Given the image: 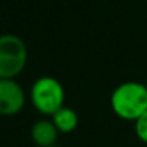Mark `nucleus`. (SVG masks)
<instances>
[{"label": "nucleus", "instance_id": "nucleus-9", "mask_svg": "<svg viewBox=\"0 0 147 147\" xmlns=\"http://www.w3.org/2000/svg\"><path fill=\"white\" fill-rule=\"evenodd\" d=\"M146 86H147V82H146Z\"/></svg>", "mask_w": 147, "mask_h": 147}, {"label": "nucleus", "instance_id": "nucleus-7", "mask_svg": "<svg viewBox=\"0 0 147 147\" xmlns=\"http://www.w3.org/2000/svg\"><path fill=\"white\" fill-rule=\"evenodd\" d=\"M134 131H136V136L144 144H147V111L134 122Z\"/></svg>", "mask_w": 147, "mask_h": 147}, {"label": "nucleus", "instance_id": "nucleus-8", "mask_svg": "<svg viewBox=\"0 0 147 147\" xmlns=\"http://www.w3.org/2000/svg\"><path fill=\"white\" fill-rule=\"evenodd\" d=\"M52 147H62V146H57V144H55V146H52Z\"/></svg>", "mask_w": 147, "mask_h": 147}, {"label": "nucleus", "instance_id": "nucleus-6", "mask_svg": "<svg viewBox=\"0 0 147 147\" xmlns=\"http://www.w3.org/2000/svg\"><path fill=\"white\" fill-rule=\"evenodd\" d=\"M51 120L54 122V125L57 127L59 133H71V131L76 130L78 123H79L76 111L68 108V106L60 108L54 115H52Z\"/></svg>", "mask_w": 147, "mask_h": 147}, {"label": "nucleus", "instance_id": "nucleus-5", "mask_svg": "<svg viewBox=\"0 0 147 147\" xmlns=\"http://www.w3.org/2000/svg\"><path fill=\"white\" fill-rule=\"evenodd\" d=\"M30 138L38 147H52L57 142L59 130L52 120H36L30 130Z\"/></svg>", "mask_w": 147, "mask_h": 147}, {"label": "nucleus", "instance_id": "nucleus-3", "mask_svg": "<svg viewBox=\"0 0 147 147\" xmlns=\"http://www.w3.org/2000/svg\"><path fill=\"white\" fill-rule=\"evenodd\" d=\"M30 100L32 105L40 114L54 115L60 108H63L65 90L60 81L52 76H43L33 82L30 90Z\"/></svg>", "mask_w": 147, "mask_h": 147}, {"label": "nucleus", "instance_id": "nucleus-4", "mask_svg": "<svg viewBox=\"0 0 147 147\" xmlns=\"http://www.w3.org/2000/svg\"><path fill=\"white\" fill-rule=\"evenodd\" d=\"M26 105L24 89L14 79H0V114L14 115Z\"/></svg>", "mask_w": 147, "mask_h": 147}, {"label": "nucleus", "instance_id": "nucleus-2", "mask_svg": "<svg viewBox=\"0 0 147 147\" xmlns=\"http://www.w3.org/2000/svg\"><path fill=\"white\" fill-rule=\"evenodd\" d=\"M27 63V46L14 33L0 35V79H14Z\"/></svg>", "mask_w": 147, "mask_h": 147}, {"label": "nucleus", "instance_id": "nucleus-1", "mask_svg": "<svg viewBox=\"0 0 147 147\" xmlns=\"http://www.w3.org/2000/svg\"><path fill=\"white\" fill-rule=\"evenodd\" d=\"M111 108L117 117L136 122L147 111V86L138 81L122 82L111 95Z\"/></svg>", "mask_w": 147, "mask_h": 147}]
</instances>
